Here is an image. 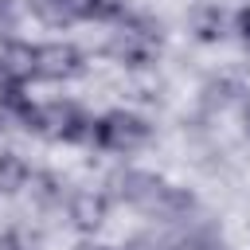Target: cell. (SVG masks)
<instances>
[{
  "label": "cell",
  "mask_w": 250,
  "mask_h": 250,
  "mask_svg": "<svg viewBox=\"0 0 250 250\" xmlns=\"http://www.w3.org/2000/svg\"><path fill=\"white\" fill-rule=\"evenodd\" d=\"M23 125L35 129V133L47 137V141H66V145H74V141H90L94 117H90L78 102H43V105L31 102Z\"/></svg>",
  "instance_id": "1"
},
{
  "label": "cell",
  "mask_w": 250,
  "mask_h": 250,
  "mask_svg": "<svg viewBox=\"0 0 250 250\" xmlns=\"http://www.w3.org/2000/svg\"><path fill=\"white\" fill-rule=\"evenodd\" d=\"M105 51H109L121 66L141 70V66H148V62L160 55V27L148 23V20H141V16H121V20H117V31H113L109 43H105Z\"/></svg>",
  "instance_id": "2"
},
{
  "label": "cell",
  "mask_w": 250,
  "mask_h": 250,
  "mask_svg": "<svg viewBox=\"0 0 250 250\" xmlns=\"http://www.w3.org/2000/svg\"><path fill=\"white\" fill-rule=\"evenodd\" d=\"M148 137H152V125L133 109H109L90 129V141L105 152H137Z\"/></svg>",
  "instance_id": "3"
},
{
  "label": "cell",
  "mask_w": 250,
  "mask_h": 250,
  "mask_svg": "<svg viewBox=\"0 0 250 250\" xmlns=\"http://www.w3.org/2000/svg\"><path fill=\"white\" fill-rule=\"evenodd\" d=\"M86 70V59L74 43H62V39H51V43H39L35 47V78H47V82H70Z\"/></svg>",
  "instance_id": "4"
},
{
  "label": "cell",
  "mask_w": 250,
  "mask_h": 250,
  "mask_svg": "<svg viewBox=\"0 0 250 250\" xmlns=\"http://www.w3.org/2000/svg\"><path fill=\"white\" fill-rule=\"evenodd\" d=\"M113 184H117V195H121L125 203H133V207H145V211H152V215H156V207H160V199H164V191H168V184H164L160 176H152V172H141V168H129V172H121Z\"/></svg>",
  "instance_id": "5"
},
{
  "label": "cell",
  "mask_w": 250,
  "mask_h": 250,
  "mask_svg": "<svg viewBox=\"0 0 250 250\" xmlns=\"http://www.w3.org/2000/svg\"><path fill=\"white\" fill-rule=\"evenodd\" d=\"M105 207H109L105 191H90V188H86V191H74V195H70V219H74L78 230H94V227H102Z\"/></svg>",
  "instance_id": "6"
},
{
  "label": "cell",
  "mask_w": 250,
  "mask_h": 250,
  "mask_svg": "<svg viewBox=\"0 0 250 250\" xmlns=\"http://www.w3.org/2000/svg\"><path fill=\"white\" fill-rule=\"evenodd\" d=\"M31 180V168L20 152H0V195H16L23 191Z\"/></svg>",
  "instance_id": "7"
},
{
  "label": "cell",
  "mask_w": 250,
  "mask_h": 250,
  "mask_svg": "<svg viewBox=\"0 0 250 250\" xmlns=\"http://www.w3.org/2000/svg\"><path fill=\"white\" fill-rule=\"evenodd\" d=\"M31 12L51 23V27H66V23H78V4L74 0H27Z\"/></svg>",
  "instance_id": "8"
},
{
  "label": "cell",
  "mask_w": 250,
  "mask_h": 250,
  "mask_svg": "<svg viewBox=\"0 0 250 250\" xmlns=\"http://www.w3.org/2000/svg\"><path fill=\"white\" fill-rule=\"evenodd\" d=\"M195 35L203 39V43H215V39H223L227 35V16L211 4V8H199L195 12Z\"/></svg>",
  "instance_id": "9"
},
{
  "label": "cell",
  "mask_w": 250,
  "mask_h": 250,
  "mask_svg": "<svg viewBox=\"0 0 250 250\" xmlns=\"http://www.w3.org/2000/svg\"><path fill=\"white\" fill-rule=\"evenodd\" d=\"M74 4H78V20L109 23V20H121V16H125L121 0H74Z\"/></svg>",
  "instance_id": "10"
},
{
  "label": "cell",
  "mask_w": 250,
  "mask_h": 250,
  "mask_svg": "<svg viewBox=\"0 0 250 250\" xmlns=\"http://www.w3.org/2000/svg\"><path fill=\"white\" fill-rule=\"evenodd\" d=\"M234 31H238V35H242V39L250 43V4H246V8H242V12L234 16Z\"/></svg>",
  "instance_id": "11"
},
{
  "label": "cell",
  "mask_w": 250,
  "mask_h": 250,
  "mask_svg": "<svg viewBox=\"0 0 250 250\" xmlns=\"http://www.w3.org/2000/svg\"><path fill=\"white\" fill-rule=\"evenodd\" d=\"M0 250H23V246H20L12 234H0Z\"/></svg>",
  "instance_id": "12"
},
{
  "label": "cell",
  "mask_w": 250,
  "mask_h": 250,
  "mask_svg": "<svg viewBox=\"0 0 250 250\" xmlns=\"http://www.w3.org/2000/svg\"><path fill=\"white\" fill-rule=\"evenodd\" d=\"M246 129H250V109H246Z\"/></svg>",
  "instance_id": "13"
},
{
  "label": "cell",
  "mask_w": 250,
  "mask_h": 250,
  "mask_svg": "<svg viewBox=\"0 0 250 250\" xmlns=\"http://www.w3.org/2000/svg\"><path fill=\"white\" fill-rule=\"evenodd\" d=\"M4 8H8V0H0V12H4Z\"/></svg>",
  "instance_id": "14"
}]
</instances>
